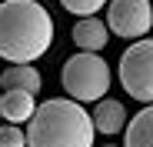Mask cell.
Wrapping results in <instances>:
<instances>
[{
	"mask_svg": "<svg viewBox=\"0 0 153 147\" xmlns=\"http://www.w3.org/2000/svg\"><path fill=\"white\" fill-rule=\"evenodd\" d=\"M37 110V100L30 90H4L0 94V117L7 124H27Z\"/></svg>",
	"mask_w": 153,
	"mask_h": 147,
	"instance_id": "8",
	"label": "cell"
},
{
	"mask_svg": "<svg viewBox=\"0 0 153 147\" xmlns=\"http://www.w3.org/2000/svg\"><path fill=\"white\" fill-rule=\"evenodd\" d=\"M107 27L123 40H140L153 27V4L150 0H110L107 4Z\"/></svg>",
	"mask_w": 153,
	"mask_h": 147,
	"instance_id": "5",
	"label": "cell"
},
{
	"mask_svg": "<svg viewBox=\"0 0 153 147\" xmlns=\"http://www.w3.org/2000/svg\"><path fill=\"white\" fill-rule=\"evenodd\" d=\"M63 10H70L73 17H93L97 10H103L110 0H60Z\"/></svg>",
	"mask_w": 153,
	"mask_h": 147,
	"instance_id": "11",
	"label": "cell"
},
{
	"mask_svg": "<svg viewBox=\"0 0 153 147\" xmlns=\"http://www.w3.org/2000/svg\"><path fill=\"white\" fill-rule=\"evenodd\" d=\"M117 77L126 97H133L140 104H153V40L150 37H140L123 50Z\"/></svg>",
	"mask_w": 153,
	"mask_h": 147,
	"instance_id": "4",
	"label": "cell"
},
{
	"mask_svg": "<svg viewBox=\"0 0 153 147\" xmlns=\"http://www.w3.org/2000/svg\"><path fill=\"white\" fill-rule=\"evenodd\" d=\"M107 40H110V27L103 20H97V17H80L73 23V44L80 47V50H93V54H100L107 47Z\"/></svg>",
	"mask_w": 153,
	"mask_h": 147,
	"instance_id": "7",
	"label": "cell"
},
{
	"mask_svg": "<svg viewBox=\"0 0 153 147\" xmlns=\"http://www.w3.org/2000/svg\"><path fill=\"white\" fill-rule=\"evenodd\" d=\"M93 124H97V134H107V137L126 130V107L113 97H100L93 104Z\"/></svg>",
	"mask_w": 153,
	"mask_h": 147,
	"instance_id": "6",
	"label": "cell"
},
{
	"mask_svg": "<svg viewBox=\"0 0 153 147\" xmlns=\"http://www.w3.org/2000/svg\"><path fill=\"white\" fill-rule=\"evenodd\" d=\"M0 120H4V117H0Z\"/></svg>",
	"mask_w": 153,
	"mask_h": 147,
	"instance_id": "14",
	"label": "cell"
},
{
	"mask_svg": "<svg viewBox=\"0 0 153 147\" xmlns=\"http://www.w3.org/2000/svg\"><path fill=\"white\" fill-rule=\"evenodd\" d=\"M0 87L4 90H30V94H37L43 87V77L37 74L33 64H10L0 74Z\"/></svg>",
	"mask_w": 153,
	"mask_h": 147,
	"instance_id": "9",
	"label": "cell"
},
{
	"mask_svg": "<svg viewBox=\"0 0 153 147\" xmlns=\"http://www.w3.org/2000/svg\"><path fill=\"white\" fill-rule=\"evenodd\" d=\"M53 44V17L37 0H0V57L33 64Z\"/></svg>",
	"mask_w": 153,
	"mask_h": 147,
	"instance_id": "1",
	"label": "cell"
},
{
	"mask_svg": "<svg viewBox=\"0 0 153 147\" xmlns=\"http://www.w3.org/2000/svg\"><path fill=\"white\" fill-rule=\"evenodd\" d=\"M123 147H153V104H146L133 120H126Z\"/></svg>",
	"mask_w": 153,
	"mask_h": 147,
	"instance_id": "10",
	"label": "cell"
},
{
	"mask_svg": "<svg viewBox=\"0 0 153 147\" xmlns=\"http://www.w3.org/2000/svg\"><path fill=\"white\" fill-rule=\"evenodd\" d=\"M110 64L93 54V50H80V54H73L63 70H60V84L67 90V97H73V100H80V104H97L100 97H107L110 90Z\"/></svg>",
	"mask_w": 153,
	"mask_h": 147,
	"instance_id": "3",
	"label": "cell"
},
{
	"mask_svg": "<svg viewBox=\"0 0 153 147\" xmlns=\"http://www.w3.org/2000/svg\"><path fill=\"white\" fill-rule=\"evenodd\" d=\"M0 147H27V130L17 124H0Z\"/></svg>",
	"mask_w": 153,
	"mask_h": 147,
	"instance_id": "12",
	"label": "cell"
},
{
	"mask_svg": "<svg viewBox=\"0 0 153 147\" xmlns=\"http://www.w3.org/2000/svg\"><path fill=\"white\" fill-rule=\"evenodd\" d=\"M107 147H117V144H107Z\"/></svg>",
	"mask_w": 153,
	"mask_h": 147,
	"instance_id": "13",
	"label": "cell"
},
{
	"mask_svg": "<svg viewBox=\"0 0 153 147\" xmlns=\"http://www.w3.org/2000/svg\"><path fill=\"white\" fill-rule=\"evenodd\" d=\"M97 124L73 97H50L27 120V147H93Z\"/></svg>",
	"mask_w": 153,
	"mask_h": 147,
	"instance_id": "2",
	"label": "cell"
}]
</instances>
